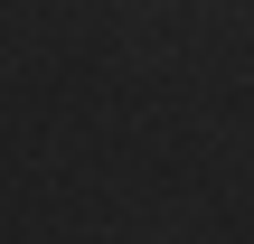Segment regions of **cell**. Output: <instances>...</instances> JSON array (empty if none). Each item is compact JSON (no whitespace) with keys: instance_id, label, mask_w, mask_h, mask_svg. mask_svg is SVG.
Masks as SVG:
<instances>
[]
</instances>
